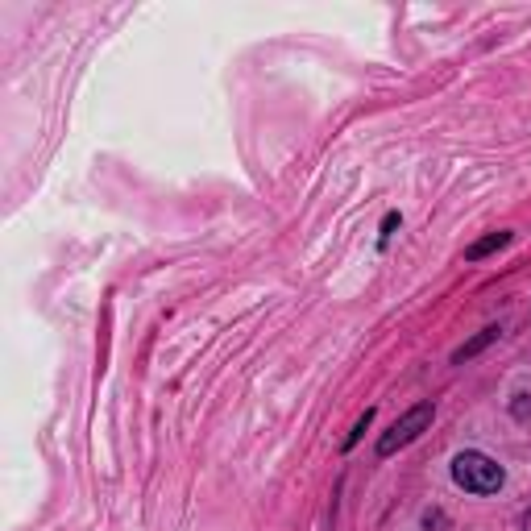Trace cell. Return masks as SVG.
<instances>
[{
  "label": "cell",
  "instance_id": "5",
  "mask_svg": "<svg viewBox=\"0 0 531 531\" xmlns=\"http://www.w3.org/2000/svg\"><path fill=\"white\" fill-rule=\"evenodd\" d=\"M370 419H374V411H366V415H361V419H357V428L349 432V440H345V449H353V444L361 440V432H366V428H370Z\"/></svg>",
  "mask_w": 531,
  "mask_h": 531
},
{
  "label": "cell",
  "instance_id": "1",
  "mask_svg": "<svg viewBox=\"0 0 531 531\" xmlns=\"http://www.w3.org/2000/svg\"><path fill=\"white\" fill-rule=\"evenodd\" d=\"M453 482L465 490V494H494L507 482L498 461H490L486 453H457L453 461Z\"/></svg>",
  "mask_w": 531,
  "mask_h": 531
},
{
  "label": "cell",
  "instance_id": "7",
  "mask_svg": "<svg viewBox=\"0 0 531 531\" xmlns=\"http://www.w3.org/2000/svg\"><path fill=\"white\" fill-rule=\"evenodd\" d=\"M523 531H531V511H527V515H523Z\"/></svg>",
  "mask_w": 531,
  "mask_h": 531
},
{
  "label": "cell",
  "instance_id": "6",
  "mask_svg": "<svg viewBox=\"0 0 531 531\" xmlns=\"http://www.w3.org/2000/svg\"><path fill=\"white\" fill-rule=\"evenodd\" d=\"M395 225H399V212H390V216H386V225H382V245L390 241V233H395Z\"/></svg>",
  "mask_w": 531,
  "mask_h": 531
},
{
  "label": "cell",
  "instance_id": "2",
  "mask_svg": "<svg viewBox=\"0 0 531 531\" xmlns=\"http://www.w3.org/2000/svg\"><path fill=\"white\" fill-rule=\"evenodd\" d=\"M432 415H436L432 403H419V407H411L403 419H395V424H390V432H382V440H378V457H395L399 449H407V444H411L419 432L432 428Z\"/></svg>",
  "mask_w": 531,
  "mask_h": 531
},
{
  "label": "cell",
  "instance_id": "3",
  "mask_svg": "<svg viewBox=\"0 0 531 531\" xmlns=\"http://www.w3.org/2000/svg\"><path fill=\"white\" fill-rule=\"evenodd\" d=\"M498 337H502V328H482V332H478V337H473L469 345H461V349L453 353V361H457V366H465V361H473V357H478L486 345H494Z\"/></svg>",
  "mask_w": 531,
  "mask_h": 531
},
{
  "label": "cell",
  "instance_id": "4",
  "mask_svg": "<svg viewBox=\"0 0 531 531\" xmlns=\"http://www.w3.org/2000/svg\"><path fill=\"white\" fill-rule=\"evenodd\" d=\"M502 245H511V233H490V237H482L478 245L465 249V262H482L486 254H494V249H502Z\"/></svg>",
  "mask_w": 531,
  "mask_h": 531
}]
</instances>
